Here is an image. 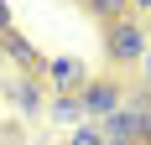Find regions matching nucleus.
Instances as JSON below:
<instances>
[{"mask_svg": "<svg viewBox=\"0 0 151 145\" xmlns=\"http://www.w3.org/2000/svg\"><path fill=\"white\" fill-rule=\"evenodd\" d=\"M109 57L120 62V68H130L136 57H146V31H141L136 21H130V16L109 26Z\"/></svg>", "mask_w": 151, "mask_h": 145, "instance_id": "1", "label": "nucleus"}, {"mask_svg": "<svg viewBox=\"0 0 151 145\" xmlns=\"http://www.w3.org/2000/svg\"><path fill=\"white\" fill-rule=\"evenodd\" d=\"M78 104H83V114H115V109H120V88L115 83H104V78H99V83H83V93H78Z\"/></svg>", "mask_w": 151, "mask_h": 145, "instance_id": "2", "label": "nucleus"}, {"mask_svg": "<svg viewBox=\"0 0 151 145\" xmlns=\"http://www.w3.org/2000/svg\"><path fill=\"white\" fill-rule=\"evenodd\" d=\"M0 52H5L11 62H21V68H47V62H42V52H37V47H31L21 31H5V36H0Z\"/></svg>", "mask_w": 151, "mask_h": 145, "instance_id": "4", "label": "nucleus"}, {"mask_svg": "<svg viewBox=\"0 0 151 145\" xmlns=\"http://www.w3.org/2000/svg\"><path fill=\"white\" fill-rule=\"evenodd\" d=\"M47 78H52V88H58V93H83V83H89V78H83V62H73V57H52L47 62Z\"/></svg>", "mask_w": 151, "mask_h": 145, "instance_id": "3", "label": "nucleus"}, {"mask_svg": "<svg viewBox=\"0 0 151 145\" xmlns=\"http://www.w3.org/2000/svg\"><path fill=\"white\" fill-rule=\"evenodd\" d=\"M146 83H151V57H146Z\"/></svg>", "mask_w": 151, "mask_h": 145, "instance_id": "11", "label": "nucleus"}, {"mask_svg": "<svg viewBox=\"0 0 151 145\" xmlns=\"http://www.w3.org/2000/svg\"><path fill=\"white\" fill-rule=\"evenodd\" d=\"M5 31H11V5L0 0V36H5Z\"/></svg>", "mask_w": 151, "mask_h": 145, "instance_id": "9", "label": "nucleus"}, {"mask_svg": "<svg viewBox=\"0 0 151 145\" xmlns=\"http://www.w3.org/2000/svg\"><path fill=\"white\" fill-rule=\"evenodd\" d=\"M73 145H109V140L99 135V124H78V130H73Z\"/></svg>", "mask_w": 151, "mask_h": 145, "instance_id": "8", "label": "nucleus"}, {"mask_svg": "<svg viewBox=\"0 0 151 145\" xmlns=\"http://www.w3.org/2000/svg\"><path fill=\"white\" fill-rule=\"evenodd\" d=\"M130 5H136V11H146V5H151V0H130Z\"/></svg>", "mask_w": 151, "mask_h": 145, "instance_id": "10", "label": "nucleus"}, {"mask_svg": "<svg viewBox=\"0 0 151 145\" xmlns=\"http://www.w3.org/2000/svg\"><path fill=\"white\" fill-rule=\"evenodd\" d=\"M11 93H16V104H21V109H26V114H37V104H42V88L31 83V78H21V83H16Z\"/></svg>", "mask_w": 151, "mask_h": 145, "instance_id": "7", "label": "nucleus"}, {"mask_svg": "<svg viewBox=\"0 0 151 145\" xmlns=\"http://www.w3.org/2000/svg\"><path fill=\"white\" fill-rule=\"evenodd\" d=\"M89 11L104 21V26H115V21H125L130 16V0H89Z\"/></svg>", "mask_w": 151, "mask_h": 145, "instance_id": "6", "label": "nucleus"}, {"mask_svg": "<svg viewBox=\"0 0 151 145\" xmlns=\"http://www.w3.org/2000/svg\"><path fill=\"white\" fill-rule=\"evenodd\" d=\"M78 119H83V104L73 93H58L52 99V124H78Z\"/></svg>", "mask_w": 151, "mask_h": 145, "instance_id": "5", "label": "nucleus"}]
</instances>
